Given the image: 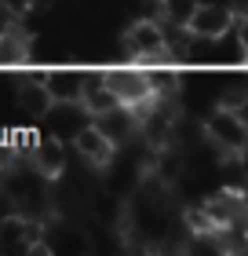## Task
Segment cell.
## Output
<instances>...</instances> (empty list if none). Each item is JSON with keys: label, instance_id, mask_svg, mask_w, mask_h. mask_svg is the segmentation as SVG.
<instances>
[{"label": "cell", "instance_id": "6da1fadb", "mask_svg": "<svg viewBox=\"0 0 248 256\" xmlns=\"http://www.w3.org/2000/svg\"><path fill=\"white\" fill-rule=\"evenodd\" d=\"M186 230L194 234H219V230H245L248 234V198L238 187L208 194L201 208L186 212Z\"/></svg>", "mask_w": 248, "mask_h": 256}, {"label": "cell", "instance_id": "7a4b0ae2", "mask_svg": "<svg viewBox=\"0 0 248 256\" xmlns=\"http://www.w3.org/2000/svg\"><path fill=\"white\" fill-rule=\"evenodd\" d=\"M121 48L132 62H143V66H175L183 59L168 44V26L157 15H146V18L132 22L121 37Z\"/></svg>", "mask_w": 248, "mask_h": 256}, {"label": "cell", "instance_id": "3957f363", "mask_svg": "<svg viewBox=\"0 0 248 256\" xmlns=\"http://www.w3.org/2000/svg\"><path fill=\"white\" fill-rule=\"evenodd\" d=\"M201 132H205V143L216 146L219 154H248V124L223 102L205 118Z\"/></svg>", "mask_w": 248, "mask_h": 256}, {"label": "cell", "instance_id": "277c9868", "mask_svg": "<svg viewBox=\"0 0 248 256\" xmlns=\"http://www.w3.org/2000/svg\"><path fill=\"white\" fill-rule=\"evenodd\" d=\"M106 84L113 88V96L121 99L124 106H146V102L157 99V80H153V70L143 66V62L106 70Z\"/></svg>", "mask_w": 248, "mask_h": 256}, {"label": "cell", "instance_id": "5b68a950", "mask_svg": "<svg viewBox=\"0 0 248 256\" xmlns=\"http://www.w3.org/2000/svg\"><path fill=\"white\" fill-rule=\"evenodd\" d=\"M238 26V8L230 4H197L194 18H190V30L197 40H219Z\"/></svg>", "mask_w": 248, "mask_h": 256}, {"label": "cell", "instance_id": "8992f818", "mask_svg": "<svg viewBox=\"0 0 248 256\" xmlns=\"http://www.w3.org/2000/svg\"><path fill=\"white\" fill-rule=\"evenodd\" d=\"M26 165L44 172L48 180H58L66 172V143L62 136H33V143L26 146Z\"/></svg>", "mask_w": 248, "mask_h": 256}, {"label": "cell", "instance_id": "52a82bcc", "mask_svg": "<svg viewBox=\"0 0 248 256\" xmlns=\"http://www.w3.org/2000/svg\"><path fill=\"white\" fill-rule=\"evenodd\" d=\"M73 146H77V154L84 158L91 168H106V165H113V158H117V143L102 132L95 121L84 124V128L73 136Z\"/></svg>", "mask_w": 248, "mask_h": 256}, {"label": "cell", "instance_id": "ba28073f", "mask_svg": "<svg viewBox=\"0 0 248 256\" xmlns=\"http://www.w3.org/2000/svg\"><path fill=\"white\" fill-rule=\"evenodd\" d=\"M15 106L26 114V118H48V114L55 110V96L48 88V80H44V77L22 80L18 92H15Z\"/></svg>", "mask_w": 248, "mask_h": 256}, {"label": "cell", "instance_id": "9c48e42d", "mask_svg": "<svg viewBox=\"0 0 248 256\" xmlns=\"http://www.w3.org/2000/svg\"><path fill=\"white\" fill-rule=\"evenodd\" d=\"M33 62V40L29 33H22L15 22L0 33V70H18Z\"/></svg>", "mask_w": 248, "mask_h": 256}, {"label": "cell", "instance_id": "30bf717a", "mask_svg": "<svg viewBox=\"0 0 248 256\" xmlns=\"http://www.w3.org/2000/svg\"><path fill=\"white\" fill-rule=\"evenodd\" d=\"M44 80H48V88H51V96H55V106H58V102H80V99H84V80H88V70L55 66Z\"/></svg>", "mask_w": 248, "mask_h": 256}, {"label": "cell", "instance_id": "8fae6325", "mask_svg": "<svg viewBox=\"0 0 248 256\" xmlns=\"http://www.w3.org/2000/svg\"><path fill=\"white\" fill-rule=\"evenodd\" d=\"M84 110L95 118V114H106L113 106H121V99L113 96V88L106 84V70H88V80H84Z\"/></svg>", "mask_w": 248, "mask_h": 256}, {"label": "cell", "instance_id": "7c38bea8", "mask_svg": "<svg viewBox=\"0 0 248 256\" xmlns=\"http://www.w3.org/2000/svg\"><path fill=\"white\" fill-rule=\"evenodd\" d=\"M197 11V0H153V15L172 30H186Z\"/></svg>", "mask_w": 248, "mask_h": 256}, {"label": "cell", "instance_id": "4fadbf2b", "mask_svg": "<svg viewBox=\"0 0 248 256\" xmlns=\"http://www.w3.org/2000/svg\"><path fill=\"white\" fill-rule=\"evenodd\" d=\"M0 8H7L11 11V15H26V11H33V8H37V4H33V0H0Z\"/></svg>", "mask_w": 248, "mask_h": 256}, {"label": "cell", "instance_id": "5bb4252c", "mask_svg": "<svg viewBox=\"0 0 248 256\" xmlns=\"http://www.w3.org/2000/svg\"><path fill=\"white\" fill-rule=\"evenodd\" d=\"M238 48L248 55V11H245V15H238Z\"/></svg>", "mask_w": 248, "mask_h": 256}, {"label": "cell", "instance_id": "9a60e30c", "mask_svg": "<svg viewBox=\"0 0 248 256\" xmlns=\"http://www.w3.org/2000/svg\"><path fill=\"white\" fill-rule=\"evenodd\" d=\"M11 18H15V15H11V11H7V8H0V33H4V30L11 26Z\"/></svg>", "mask_w": 248, "mask_h": 256}, {"label": "cell", "instance_id": "2e32d148", "mask_svg": "<svg viewBox=\"0 0 248 256\" xmlns=\"http://www.w3.org/2000/svg\"><path fill=\"white\" fill-rule=\"evenodd\" d=\"M238 4H245V8H248V0H238Z\"/></svg>", "mask_w": 248, "mask_h": 256}]
</instances>
